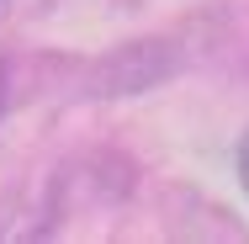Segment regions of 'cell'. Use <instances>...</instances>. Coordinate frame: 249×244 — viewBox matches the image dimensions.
<instances>
[{"mask_svg":"<svg viewBox=\"0 0 249 244\" xmlns=\"http://www.w3.org/2000/svg\"><path fill=\"white\" fill-rule=\"evenodd\" d=\"M239 181H244V196H249V133H244V144H239Z\"/></svg>","mask_w":249,"mask_h":244,"instance_id":"1","label":"cell"},{"mask_svg":"<svg viewBox=\"0 0 249 244\" xmlns=\"http://www.w3.org/2000/svg\"><path fill=\"white\" fill-rule=\"evenodd\" d=\"M0 106H5V69H0Z\"/></svg>","mask_w":249,"mask_h":244,"instance_id":"2","label":"cell"}]
</instances>
